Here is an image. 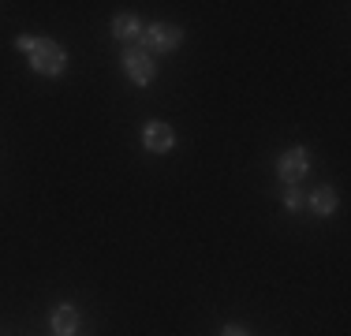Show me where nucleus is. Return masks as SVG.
Instances as JSON below:
<instances>
[{
  "label": "nucleus",
  "instance_id": "1",
  "mask_svg": "<svg viewBox=\"0 0 351 336\" xmlns=\"http://www.w3.org/2000/svg\"><path fill=\"white\" fill-rule=\"evenodd\" d=\"M27 56H30V67H34L38 75H45V79L64 75V64H68V53H64L56 41H49V38H34V41H30Z\"/></svg>",
  "mask_w": 351,
  "mask_h": 336
},
{
  "label": "nucleus",
  "instance_id": "2",
  "mask_svg": "<svg viewBox=\"0 0 351 336\" xmlns=\"http://www.w3.org/2000/svg\"><path fill=\"white\" fill-rule=\"evenodd\" d=\"M306 172H311V154H306L303 146L284 149V154H280V161H277V176H280V183L295 187L299 180H306Z\"/></svg>",
  "mask_w": 351,
  "mask_h": 336
},
{
  "label": "nucleus",
  "instance_id": "3",
  "mask_svg": "<svg viewBox=\"0 0 351 336\" xmlns=\"http://www.w3.org/2000/svg\"><path fill=\"white\" fill-rule=\"evenodd\" d=\"M123 67H128V79L135 82V86H149V82L157 79V64L142 45H131L128 53H123Z\"/></svg>",
  "mask_w": 351,
  "mask_h": 336
},
{
  "label": "nucleus",
  "instance_id": "4",
  "mask_svg": "<svg viewBox=\"0 0 351 336\" xmlns=\"http://www.w3.org/2000/svg\"><path fill=\"white\" fill-rule=\"evenodd\" d=\"M142 41H146V53H172L180 49L183 30L176 23H149V30H142Z\"/></svg>",
  "mask_w": 351,
  "mask_h": 336
},
{
  "label": "nucleus",
  "instance_id": "5",
  "mask_svg": "<svg viewBox=\"0 0 351 336\" xmlns=\"http://www.w3.org/2000/svg\"><path fill=\"white\" fill-rule=\"evenodd\" d=\"M142 146L149 149V154H169V149L176 146V134L169 123H161V120H149L146 128H142Z\"/></svg>",
  "mask_w": 351,
  "mask_h": 336
},
{
  "label": "nucleus",
  "instance_id": "6",
  "mask_svg": "<svg viewBox=\"0 0 351 336\" xmlns=\"http://www.w3.org/2000/svg\"><path fill=\"white\" fill-rule=\"evenodd\" d=\"M112 34H116V41L120 45H135V41H142V23L135 19V15H116L112 19Z\"/></svg>",
  "mask_w": 351,
  "mask_h": 336
},
{
  "label": "nucleus",
  "instance_id": "7",
  "mask_svg": "<svg viewBox=\"0 0 351 336\" xmlns=\"http://www.w3.org/2000/svg\"><path fill=\"white\" fill-rule=\"evenodd\" d=\"M75 329H79V314H75L71 302H60V307L53 310V333L56 336H75Z\"/></svg>",
  "mask_w": 351,
  "mask_h": 336
},
{
  "label": "nucleus",
  "instance_id": "8",
  "mask_svg": "<svg viewBox=\"0 0 351 336\" xmlns=\"http://www.w3.org/2000/svg\"><path fill=\"white\" fill-rule=\"evenodd\" d=\"M311 209H314L317 217L337 213V191H332V187H314V195H311Z\"/></svg>",
  "mask_w": 351,
  "mask_h": 336
},
{
  "label": "nucleus",
  "instance_id": "9",
  "mask_svg": "<svg viewBox=\"0 0 351 336\" xmlns=\"http://www.w3.org/2000/svg\"><path fill=\"white\" fill-rule=\"evenodd\" d=\"M284 206H291V209L299 206V195H295V187H288V191H284Z\"/></svg>",
  "mask_w": 351,
  "mask_h": 336
},
{
  "label": "nucleus",
  "instance_id": "10",
  "mask_svg": "<svg viewBox=\"0 0 351 336\" xmlns=\"http://www.w3.org/2000/svg\"><path fill=\"white\" fill-rule=\"evenodd\" d=\"M221 336H247V329H239V325H224Z\"/></svg>",
  "mask_w": 351,
  "mask_h": 336
}]
</instances>
